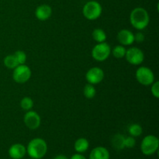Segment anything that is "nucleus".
<instances>
[{"mask_svg":"<svg viewBox=\"0 0 159 159\" xmlns=\"http://www.w3.org/2000/svg\"><path fill=\"white\" fill-rule=\"evenodd\" d=\"M159 148V140L152 134L147 135L143 138L141 143V151L143 155L151 156L156 153Z\"/></svg>","mask_w":159,"mask_h":159,"instance_id":"7ed1b4c3","label":"nucleus"},{"mask_svg":"<svg viewBox=\"0 0 159 159\" xmlns=\"http://www.w3.org/2000/svg\"><path fill=\"white\" fill-rule=\"evenodd\" d=\"M92 36H93V40L96 42H97V43H102V42H105L106 40H107V34L101 28L95 29L93 31Z\"/></svg>","mask_w":159,"mask_h":159,"instance_id":"f3484780","label":"nucleus"},{"mask_svg":"<svg viewBox=\"0 0 159 159\" xmlns=\"http://www.w3.org/2000/svg\"><path fill=\"white\" fill-rule=\"evenodd\" d=\"M128 133L130 134V136L134 137V138H137L142 134L143 129L141 125L138 124H133L128 127Z\"/></svg>","mask_w":159,"mask_h":159,"instance_id":"6ab92c4d","label":"nucleus"},{"mask_svg":"<svg viewBox=\"0 0 159 159\" xmlns=\"http://www.w3.org/2000/svg\"><path fill=\"white\" fill-rule=\"evenodd\" d=\"M89 148V142L85 138H80L77 139L75 142L74 148L77 153L82 154L86 152Z\"/></svg>","mask_w":159,"mask_h":159,"instance_id":"2eb2a0df","label":"nucleus"},{"mask_svg":"<svg viewBox=\"0 0 159 159\" xmlns=\"http://www.w3.org/2000/svg\"><path fill=\"white\" fill-rule=\"evenodd\" d=\"M124 140H125V137L123 136L120 134H116L112 138V145H113V148L116 149V150H123L125 148L124 146Z\"/></svg>","mask_w":159,"mask_h":159,"instance_id":"dca6fc26","label":"nucleus"},{"mask_svg":"<svg viewBox=\"0 0 159 159\" xmlns=\"http://www.w3.org/2000/svg\"><path fill=\"white\" fill-rule=\"evenodd\" d=\"M69 159H86V158L83 155H82V154L77 153L73 155Z\"/></svg>","mask_w":159,"mask_h":159,"instance_id":"bb28decb","label":"nucleus"},{"mask_svg":"<svg viewBox=\"0 0 159 159\" xmlns=\"http://www.w3.org/2000/svg\"><path fill=\"white\" fill-rule=\"evenodd\" d=\"M31 70L25 64L19 65L13 69L12 78L13 80L17 83H25L28 82L31 77Z\"/></svg>","mask_w":159,"mask_h":159,"instance_id":"0eeeda50","label":"nucleus"},{"mask_svg":"<svg viewBox=\"0 0 159 159\" xmlns=\"http://www.w3.org/2000/svg\"><path fill=\"white\" fill-rule=\"evenodd\" d=\"M4 65L9 69H14L17 65H19L16 58L15 57L14 54H9L4 58Z\"/></svg>","mask_w":159,"mask_h":159,"instance_id":"aec40b11","label":"nucleus"},{"mask_svg":"<svg viewBox=\"0 0 159 159\" xmlns=\"http://www.w3.org/2000/svg\"><path fill=\"white\" fill-rule=\"evenodd\" d=\"M52 15V9L49 5L42 4L37 6L35 10V16L40 21L48 20Z\"/></svg>","mask_w":159,"mask_h":159,"instance_id":"ddd939ff","label":"nucleus"},{"mask_svg":"<svg viewBox=\"0 0 159 159\" xmlns=\"http://www.w3.org/2000/svg\"><path fill=\"white\" fill-rule=\"evenodd\" d=\"M150 16L144 8L137 7L131 11L130 14V22L134 28L138 30L145 29L149 24Z\"/></svg>","mask_w":159,"mask_h":159,"instance_id":"f257e3e1","label":"nucleus"},{"mask_svg":"<svg viewBox=\"0 0 159 159\" xmlns=\"http://www.w3.org/2000/svg\"><path fill=\"white\" fill-rule=\"evenodd\" d=\"M8 154L12 159H22L26 155V148L23 144L16 143L10 146Z\"/></svg>","mask_w":159,"mask_h":159,"instance_id":"9b49d317","label":"nucleus"},{"mask_svg":"<svg viewBox=\"0 0 159 159\" xmlns=\"http://www.w3.org/2000/svg\"><path fill=\"white\" fill-rule=\"evenodd\" d=\"M144 34L142 32H138L136 34H134V41H136L137 43H143L144 41Z\"/></svg>","mask_w":159,"mask_h":159,"instance_id":"a878e982","label":"nucleus"},{"mask_svg":"<svg viewBox=\"0 0 159 159\" xmlns=\"http://www.w3.org/2000/svg\"><path fill=\"white\" fill-rule=\"evenodd\" d=\"M104 71L102 68L99 67H93L85 74V79L88 82V83L92 84V85H96L99 84L104 79Z\"/></svg>","mask_w":159,"mask_h":159,"instance_id":"9d476101","label":"nucleus"},{"mask_svg":"<svg viewBox=\"0 0 159 159\" xmlns=\"http://www.w3.org/2000/svg\"><path fill=\"white\" fill-rule=\"evenodd\" d=\"M117 40L123 46H129L134 42V34L129 30H121L117 34Z\"/></svg>","mask_w":159,"mask_h":159,"instance_id":"f8f14e48","label":"nucleus"},{"mask_svg":"<svg viewBox=\"0 0 159 159\" xmlns=\"http://www.w3.org/2000/svg\"><path fill=\"white\" fill-rule=\"evenodd\" d=\"M126 51H127V49L125 48V47L121 44L116 45L113 48V50H111L112 54L116 58H123L125 57Z\"/></svg>","mask_w":159,"mask_h":159,"instance_id":"412c9836","label":"nucleus"},{"mask_svg":"<svg viewBox=\"0 0 159 159\" xmlns=\"http://www.w3.org/2000/svg\"><path fill=\"white\" fill-rule=\"evenodd\" d=\"M54 159H69V158H68V157L65 156V155H57V156L54 157Z\"/></svg>","mask_w":159,"mask_h":159,"instance_id":"cd10ccee","label":"nucleus"},{"mask_svg":"<svg viewBox=\"0 0 159 159\" xmlns=\"http://www.w3.org/2000/svg\"><path fill=\"white\" fill-rule=\"evenodd\" d=\"M152 88H151V92H152V94L153 95L154 97H155L156 99L159 98V82H154L152 84Z\"/></svg>","mask_w":159,"mask_h":159,"instance_id":"393cba45","label":"nucleus"},{"mask_svg":"<svg viewBox=\"0 0 159 159\" xmlns=\"http://www.w3.org/2000/svg\"><path fill=\"white\" fill-rule=\"evenodd\" d=\"M124 57L130 65H139L144 61V54L140 48L137 47H132L127 49Z\"/></svg>","mask_w":159,"mask_h":159,"instance_id":"6e6552de","label":"nucleus"},{"mask_svg":"<svg viewBox=\"0 0 159 159\" xmlns=\"http://www.w3.org/2000/svg\"><path fill=\"white\" fill-rule=\"evenodd\" d=\"M111 54V48L106 42L97 43L92 50V57L94 60L102 62L108 59Z\"/></svg>","mask_w":159,"mask_h":159,"instance_id":"39448f33","label":"nucleus"},{"mask_svg":"<svg viewBox=\"0 0 159 159\" xmlns=\"http://www.w3.org/2000/svg\"><path fill=\"white\" fill-rule=\"evenodd\" d=\"M83 94L86 99H93L96 95V88H95L94 85H92V84L89 83L85 85L83 89Z\"/></svg>","mask_w":159,"mask_h":159,"instance_id":"a211bd4d","label":"nucleus"},{"mask_svg":"<svg viewBox=\"0 0 159 159\" xmlns=\"http://www.w3.org/2000/svg\"><path fill=\"white\" fill-rule=\"evenodd\" d=\"M14 56L16 58L17 62L19 65H23L26 63V54L23 51H17L14 53Z\"/></svg>","mask_w":159,"mask_h":159,"instance_id":"5701e85b","label":"nucleus"},{"mask_svg":"<svg viewBox=\"0 0 159 159\" xmlns=\"http://www.w3.org/2000/svg\"><path fill=\"white\" fill-rule=\"evenodd\" d=\"M23 122H24L26 127L30 130H36L40 127L41 119H40V115L37 112L29 110L24 115Z\"/></svg>","mask_w":159,"mask_h":159,"instance_id":"1a4fd4ad","label":"nucleus"},{"mask_svg":"<svg viewBox=\"0 0 159 159\" xmlns=\"http://www.w3.org/2000/svg\"><path fill=\"white\" fill-rule=\"evenodd\" d=\"M26 153L30 158L41 159L48 152V144L43 139L36 138L31 140L27 144Z\"/></svg>","mask_w":159,"mask_h":159,"instance_id":"f03ea898","label":"nucleus"},{"mask_svg":"<svg viewBox=\"0 0 159 159\" xmlns=\"http://www.w3.org/2000/svg\"><path fill=\"white\" fill-rule=\"evenodd\" d=\"M137 81L141 85L144 86L151 85L155 82V75L151 68L145 66H141L137 69L135 73Z\"/></svg>","mask_w":159,"mask_h":159,"instance_id":"423d86ee","label":"nucleus"},{"mask_svg":"<svg viewBox=\"0 0 159 159\" xmlns=\"http://www.w3.org/2000/svg\"><path fill=\"white\" fill-rule=\"evenodd\" d=\"M29 159H33V158H29Z\"/></svg>","mask_w":159,"mask_h":159,"instance_id":"c85d7f7f","label":"nucleus"},{"mask_svg":"<svg viewBox=\"0 0 159 159\" xmlns=\"http://www.w3.org/2000/svg\"><path fill=\"white\" fill-rule=\"evenodd\" d=\"M136 144V141L135 138L132 136H129L125 138L124 140V146L125 148H133Z\"/></svg>","mask_w":159,"mask_h":159,"instance_id":"b1692460","label":"nucleus"},{"mask_svg":"<svg viewBox=\"0 0 159 159\" xmlns=\"http://www.w3.org/2000/svg\"><path fill=\"white\" fill-rule=\"evenodd\" d=\"M20 107L26 111L31 110V109L34 107V101L30 97L26 96L20 101Z\"/></svg>","mask_w":159,"mask_h":159,"instance_id":"4be33fe9","label":"nucleus"},{"mask_svg":"<svg viewBox=\"0 0 159 159\" xmlns=\"http://www.w3.org/2000/svg\"><path fill=\"white\" fill-rule=\"evenodd\" d=\"M102 12V7L97 1H89L85 4L82 9L84 17L89 20H96L100 17Z\"/></svg>","mask_w":159,"mask_h":159,"instance_id":"20e7f679","label":"nucleus"},{"mask_svg":"<svg viewBox=\"0 0 159 159\" xmlns=\"http://www.w3.org/2000/svg\"><path fill=\"white\" fill-rule=\"evenodd\" d=\"M110 155L108 149L102 146L94 148L89 154V159H110Z\"/></svg>","mask_w":159,"mask_h":159,"instance_id":"4468645a","label":"nucleus"}]
</instances>
